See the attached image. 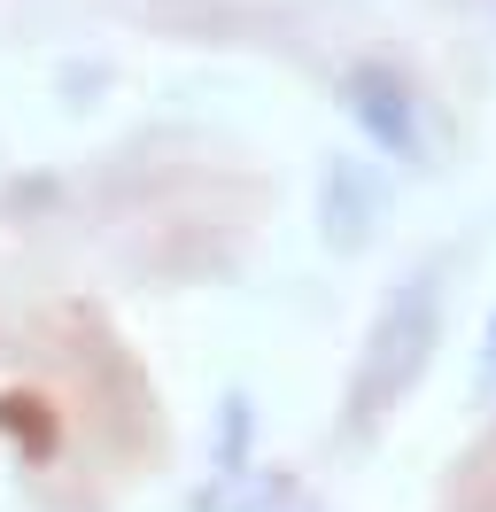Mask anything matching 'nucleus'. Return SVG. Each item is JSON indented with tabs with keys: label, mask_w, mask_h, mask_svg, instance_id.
Masks as SVG:
<instances>
[{
	"label": "nucleus",
	"mask_w": 496,
	"mask_h": 512,
	"mask_svg": "<svg viewBox=\"0 0 496 512\" xmlns=\"http://www.w3.org/2000/svg\"><path fill=\"white\" fill-rule=\"evenodd\" d=\"M434 342H442V280L434 272H411L380 295L365 342H357V365H349V427L365 435L396 412L411 388L427 381Z\"/></svg>",
	"instance_id": "1"
},
{
	"label": "nucleus",
	"mask_w": 496,
	"mask_h": 512,
	"mask_svg": "<svg viewBox=\"0 0 496 512\" xmlns=\"http://www.w3.org/2000/svg\"><path fill=\"white\" fill-rule=\"evenodd\" d=\"M248 443H256V412H248V396H225V412H217V474H248L256 466Z\"/></svg>",
	"instance_id": "4"
},
{
	"label": "nucleus",
	"mask_w": 496,
	"mask_h": 512,
	"mask_svg": "<svg viewBox=\"0 0 496 512\" xmlns=\"http://www.w3.org/2000/svg\"><path fill=\"white\" fill-rule=\"evenodd\" d=\"M341 109L372 156L388 163H427V109H419V86L403 78L396 63H357L341 70Z\"/></svg>",
	"instance_id": "2"
},
{
	"label": "nucleus",
	"mask_w": 496,
	"mask_h": 512,
	"mask_svg": "<svg viewBox=\"0 0 496 512\" xmlns=\"http://www.w3.org/2000/svg\"><path fill=\"white\" fill-rule=\"evenodd\" d=\"M473 396H481V404H496V311H489V326H481V357H473Z\"/></svg>",
	"instance_id": "5"
},
{
	"label": "nucleus",
	"mask_w": 496,
	"mask_h": 512,
	"mask_svg": "<svg viewBox=\"0 0 496 512\" xmlns=\"http://www.w3.org/2000/svg\"><path fill=\"white\" fill-rule=\"evenodd\" d=\"M388 210H396V194H388V171L372 156H326V171H318V241L334 256H365L388 233Z\"/></svg>",
	"instance_id": "3"
}]
</instances>
